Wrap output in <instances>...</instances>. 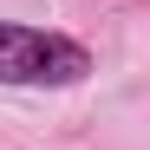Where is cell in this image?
<instances>
[{"mask_svg":"<svg viewBox=\"0 0 150 150\" xmlns=\"http://www.w3.org/2000/svg\"><path fill=\"white\" fill-rule=\"evenodd\" d=\"M91 72V52L65 33L39 26H0V85H79Z\"/></svg>","mask_w":150,"mask_h":150,"instance_id":"1","label":"cell"}]
</instances>
